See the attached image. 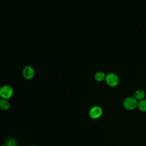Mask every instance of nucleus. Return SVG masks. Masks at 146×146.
Here are the masks:
<instances>
[{
    "label": "nucleus",
    "instance_id": "1",
    "mask_svg": "<svg viewBox=\"0 0 146 146\" xmlns=\"http://www.w3.org/2000/svg\"><path fill=\"white\" fill-rule=\"evenodd\" d=\"M138 105V101L134 97H128L124 99L123 106L128 110H133L135 109Z\"/></svg>",
    "mask_w": 146,
    "mask_h": 146
},
{
    "label": "nucleus",
    "instance_id": "2",
    "mask_svg": "<svg viewBox=\"0 0 146 146\" xmlns=\"http://www.w3.org/2000/svg\"><path fill=\"white\" fill-rule=\"evenodd\" d=\"M13 88L8 85L3 86L0 90V96L3 99L7 100L10 99L13 95Z\"/></svg>",
    "mask_w": 146,
    "mask_h": 146
},
{
    "label": "nucleus",
    "instance_id": "3",
    "mask_svg": "<svg viewBox=\"0 0 146 146\" xmlns=\"http://www.w3.org/2000/svg\"><path fill=\"white\" fill-rule=\"evenodd\" d=\"M105 80L106 83L111 87H116L119 83L118 76L113 73H108L107 74Z\"/></svg>",
    "mask_w": 146,
    "mask_h": 146
},
{
    "label": "nucleus",
    "instance_id": "4",
    "mask_svg": "<svg viewBox=\"0 0 146 146\" xmlns=\"http://www.w3.org/2000/svg\"><path fill=\"white\" fill-rule=\"evenodd\" d=\"M103 113L102 109L99 106H94L89 111V116L92 119H97L99 118Z\"/></svg>",
    "mask_w": 146,
    "mask_h": 146
},
{
    "label": "nucleus",
    "instance_id": "5",
    "mask_svg": "<svg viewBox=\"0 0 146 146\" xmlns=\"http://www.w3.org/2000/svg\"><path fill=\"white\" fill-rule=\"evenodd\" d=\"M23 77L27 80L31 79L34 76V70L30 66H26L24 67L22 71Z\"/></svg>",
    "mask_w": 146,
    "mask_h": 146
},
{
    "label": "nucleus",
    "instance_id": "6",
    "mask_svg": "<svg viewBox=\"0 0 146 146\" xmlns=\"http://www.w3.org/2000/svg\"><path fill=\"white\" fill-rule=\"evenodd\" d=\"M145 96V94L144 91L142 90H138L136 91V92L134 94V98L138 101L141 100L143 99H144Z\"/></svg>",
    "mask_w": 146,
    "mask_h": 146
},
{
    "label": "nucleus",
    "instance_id": "7",
    "mask_svg": "<svg viewBox=\"0 0 146 146\" xmlns=\"http://www.w3.org/2000/svg\"><path fill=\"white\" fill-rule=\"evenodd\" d=\"M10 107V103L7 100L1 99L0 100V108L3 111L8 110Z\"/></svg>",
    "mask_w": 146,
    "mask_h": 146
},
{
    "label": "nucleus",
    "instance_id": "8",
    "mask_svg": "<svg viewBox=\"0 0 146 146\" xmlns=\"http://www.w3.org/2000/svg\"><path fill=\"white\" fill-rule=\"evenodd\" d=\"M106 75L105 74L104 72L102 71H99L95 74L94 78L98 82H102L106 79Z\"/></svg>",
    "mask_w": 146,
    "mask_h": 146
},
{
    "label": "nucleus",
    "instance_id": "9",
    "mask_svg": "<svg viewBox=\"0 0 146 146\" xmlns=\"http://www.w3.org/2000/svg\"><path fill=\"white\" fill-rule=\"evenodd\" d=\"M137 107L140 111L143 112H145L146 111V99H143L139 101Z\"/></svg>",
    "mask_w": 146,
    "mask_h": 146
},
{
    "label": "nucleus",
    "instance_id": "10",
    "mask_svg": "<svg viewBox=\"0 0 146 146\" xmlns=\"http://www.w3.org/2000/svg\"><path fill=\"white\" fill-rule=\"evenodd\" d=\"M5 145L6 146H17L18 145V141L15 139H14L13 137L9 138L6 141Z\"/></svg>",
    "mask_w": 146,
    "mask_h": 146
},
{
    "label": "nucleus",
    "instance_id": "11",
    "mask_svg": "<svg viewBox=\"0 0 146 146\" xmlns=\"http://www.w3.org/2000/svg\"><path fill=\"white\" fill-rule=\"evenodd\" d=\"M30 146H36V145H30Z\"/></svg>",
    "mask_w": 146,
    "mask_h": 146
},
{
    "label": "nucleus",
    "instance_id": "12",
    "mask_svg": "<svg viewBox=\"0 0 146 146\" xmlns=\"http://www.w3.org/2000/svg\"><path fill=\"white\" fill-rule=\"evenodd\" d=\"M1 146H6V145H5H5H1Z\"/></svg>",
    "mask_w": 146,
    "mask_h": 146
}]
</instances>
